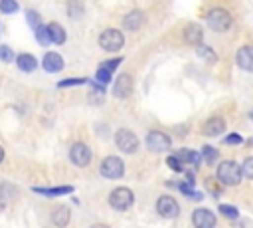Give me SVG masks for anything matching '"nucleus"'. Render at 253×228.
<instances>
[{
    "label": "nucleus",
    "mask_w": 253,
    "mask_h": 228,
    "mask_svg": "<svg viewBox=\"0 0 253 228\" xmlns=\"http://www.w3.org/2000/svg\"><path fill=\"white\" fill-rule=\"evenodd\" d=\"M196 54H198V57H202V59L208 61V63H215V61H217V54H215L210 46H206V44L196 46Z\"/></svg>",
    "instance_id": "4be33fe9"
},
{
    "label": "nucleus",
    "mask_w": 253,
    "mask_h": 228,
    "mask_svg": "<svg viewBox=\"0 0 253 228\" xmlns=\"http://www.w3.org/2000/svg\"><path fill=\"white\" fill-rule=\"evenodd\" d=\"M111 75H113V71H111V69H107L105 65H99V67H97V71H95V81H99V83L107 85V83L111 81Z\"/></svg>",
    "instance_id": "393cba45"
},
{
    "label": "nucleus",
    "mask_w": 253,
    "mask_h": 228,
    "mask_svg": "<svg viewBox=\"0 0 253 228\" xmlns=\"http://www.w3.org/2000/svg\"><path fill=\"white\" fill-rule=\"evenodd\" d=\"M89 228H109L107 224H93V226H89Z\"/></svg>",
    "instance_id": "c9c22d12"
},
{
    "label": "nucleus",
    "mask_w": 253,
    "mask_h": 228,
    "mask_svg": "<svg viewBox=\"0 0 253 228\" xmlns=\"http://www.w3.org/2000/svg\"><path fill=\"white\" fill-rule=\"evenodd\" d=\"M2 161H4V149L0 147V163H2Z\"/></svg>",
    "instance_id": "e433bc0d"
},
{
    "label": "nucleus",
    "mask_w": 253,
    "mask_h": 228,
    "mask_svg": "<svg viewBox=\"0 0 253 228\" xmlns=\"http://www.w3.org/2000/svg\"><path fill=\"white\" fill-rule=\"evenodd\" d=\"M217 180L225 186H235L239 184L243 172H241V167L235 163V161H221L217 165Z\"/></svg>",
    "instance_id": "f257e3e1"
},
{
    "label": "nucleus",
    "mask_w": 253,
    "mask_h": 228,
    "mask_svg": "<svg viewBox=\"0 0 253 228\" xmlns=\"http://www.w3.org/2000/svg\"><path fill=\"white\" fill-rule=\"evenodd\" d=\"M20 10V4L16 0H0V12L2 14H16Z\"/></svg>",
    "instance_id": "a878e982"
},
{
    "label": "nucleus",
    "mask_w": 253,
    "mask_h": 228,
    "mask_svg": "<svg viewBox=\"0 0 253 228\" xmlns=\"http://www.w3.org/2000/svg\"><path fill=\"white\" fill-rule=\"evenodd\" d=\"M99 46L101 50L105 52H119L123 46H125V36L121 30H115V28H107L101 32L99 36Z\"/></svg>",
    "instance_id": "7ed1b4c3"
},
{
    "label": "nucleus",
    "mask_w": 253,
    "mask_h": 228,
    "mask_svg": "<svg viewBox=\"0 0 253 228\" xmlns=\"http://www.w3.org/2000/svg\"><path fill=\"white\" fill-rule=\"evenodd\" d=\"M32 190L38 192V194H43V196H63V194H71V192H73V186H71V184L47 186V188H43V186H34Z\"/></svg>",
    "instance_id": "a211bd4d"
},
{
    "label": "nucleus",
    "mask_w": 253,
    "mask_h": 228,
    "mask_svg": "<svg viewBox=\"0 0 253 228\" xmlns=\"http://www.w3.org/2000/svg\"><path fill=\"white\" fill-rule=\"evenodd\" d=\"M142 24H144V12L138 10V8L130 10V12L123 18V28L128 30V32H136V30H140Z\"/></svg>",
    "instance_id": "f8f14e48"
},
{
    "label": "nucleus",
    "mask_w": 253,
    "mask_h": 228,
    "mask_svg": "<svg viewBox=\"0 0 253 228\" xmlns=\"http://www.w3.org/2000/svg\"><path fill=\"white\" fill-rule=\"evenodd\" d=\"M132 202H134V194H132V190L126 188V186H119V188H115V190L109 194V204H111L115 210H119V212L128 210V208L132 206Z\"/></svg>",
    "instance_id": "20e7f679"
},
{
    "label": "nucleus",
    "mask_w": 253,
    "mask_h": 228,
    "mask_svg": "<svg viewBox=\"0 0 253 228\" xmlns=\"http://www.w3.org/2000/svg\"><path fill=\"white\" fill-rule=\"evenodd\" d=\"M14 59H16V54H14V50H12L10 46L2 44V46H0V61H4V63H12Z\"/></svg>",
    "instance_id": "cd10ccee"
},
{
    "label": "nucleus",
    "mask_w": 253,
    "mask_h": 228,
    "mask_svg": "<svg viewBox=\"0 0 253 228\" xmlns=\"http://www.w3.org/2000/svg\"><path fill=\"white\" fill-rule=\"evenodd\" d=\"M16 65H18V69L20 71H24V73H32V71H36V67H38V59H36V56H32V54H20V56H16Z\"/></svg>",
    "instance_id": "f3484780"
},
{
    "label": "nucleus",
    "mask_w": 253,
    "mask_h": 228,
    "mask_svg": "<svg viewBox=\"0 0 253 228\" xmlns=\"http://www.w3.org/2000/svg\"><path fill=\"white\" fill-rule=\"evenodd\" d=\"M26 20H28V26L34 30V28H38L40 24H42V18H40V12H36V10H26Z\"/></svg>",
    "instance_id": "c85d7f7f"
},
{
    "label": "nucleus",
    "mask_w": 253,
    "mask_h": 228,
    "mask_svg": "<svg viewBox=\"0 0 253 228\" xmlns=\"http://www.w3.org/2000/svg\"><path fill=\"white\" fill-rule=\"evenodd\" d=\"M4 208H6V200H4V198H2V196H0V212H2V210H4Z\"/></svg>",
    "instance_id": "f704fd0d"
},
{
    "label": "nucleus",
    "mask_w": 253,
    "mask_h": 228,
    "mask_svg": "<svg viewBox=\"0 0 253 228\" xmlns=\"http://www.w3.org/2000/svg\"><path fill=\"white\" fill-rule=\"evenodd\" d=\"M223 143H225V145H241V143H243V137H241L239 133H231V135H227V137L223 139Z\"/></svg>",
    "instance_id": "72a5a7b5"
},
{
    "label": "nucleus",
    "mask_w": 253,
    "mask_h": 228,
    "mask_svg": "<svg viewBox=\"0 0 253 228\" xmlns=\"http://www.w3.org/2000/svg\"><path fill=\"white\" fill-rule=\"evenodd\" d=\"M34 36H36V40H38V44H40V46H49V44H51V40H49V32H47V26H43V24H40L38 28H34Z\"/></svg>",
    "instance_id": "5701e85b"
},
{
    "label": "nucleus",
    "mask_w": 253,
    "mask_h": 228,
    "mask_svg": "<svg viewBox=\"0 0 253 228\" xmlns=\"http://www.w3.org/2000/svg\"><path fill=\"white\" fill-rule=\"evenodd\" d=\"M223 131H225V121H223L221 117H211V119H208L206 125H204V133H206L208 137H217V135H221Z\"/></svg>",
    "instance_id": "aec40b11"
},
{
    "label": "nucleus",
    "mask_w": 253,
    "mask_h": 228,
    "mask_svg": "<svg viewBox=\"0 0 253 228\" xmlns=\"http://www.w3.org/2000/svg\"><path fill=\"white\" fill-rule=\"evenodd\" d=\"M47 32H49V40H51V44H55V46H63V44H65L67 34H65V30H63L61 24H57V22H49V24H47Z\"/></svg>",
    "instance_id": "6ab92c4d"
},
{
    "label": "nucleus",
    "mask_w": 253,
    "mask_h": 228,
    "mask_svg": "<svg viewBox=\"0 0 253 228\" xmlns=\"http://www.w3.org/2000/svg\"><path fill=\"white\" fill-rule=\"evenodd\" d=\"M241 172H243L245 178L253 180V157H247V159L243 161V165H241Z\"/></svg>",
    "instance_id": "2f4dec72"
},
{
    "label": "nucleus",
    "mask_w": 253,
    "mask_h": 228,
    "mask_svg": "<svg viewBox=\"0 0 253 228\" xmlns=\"http://www.w3.org/2000/svg\"><path fill=\"white\" fill-rule=\"evenodd\" d=\"M176 157L180 159L182 165H188V167H192V169H198V167H200V159H202V155H198V153L192 151V149H182V151L176 153Z\"/></svg>",
    "instance_id": "412c9836"
},
{
    "label": "nucleus",
    "mask_w": 253,
    "mask_h": 228,
    "mask_svg": "<svg viewBox=\"0 0 253 228\" xmlns=\"http://www.w3.org/2000/svg\"><path fill=\"white\" fill-rule=\"evenodd\" d=\"M69 218H71V210L67 206H63V204H59V206H55L51 210V222L57 228H65L69 224Z\"/></svg>",
    "instance_id": "dca6fc26"
},
{
    "label": "nucleus",
    "mask_w": 253,
    "mask_h": 228,
    "mask_svg": "<svg viewBox=\"0 0 253 228\" xmlns=\"http://www.w3.org/2000/svg\"><path fill=\"white\" fill-rule=\"evenodd\" d=\"M251 117H253V113H251Z\"/></svg>",
    "instance_id": "4c0bfd02"
},
{
    "label": "nucleus",
    "mask_w": 253,
    "mask_h": 228,
    "mask_svg": "<svg viewBox=\"0 0 253 228\" xmlns=\"http://www.w3.org/2000/svg\"><path fill=\"white\" fill-rule=\"evenodd\" d=\"M85 83H89V79H85V77H73V79H61L57 83V87H75V85H85Z\"/></svg>",
    "instance_id": "c756f323"
},
{
    "label": "nucleus",
    "mask_w": 253,
    "mask_h": 228,
    "mask_svg": "<svg viewBox=\"0 0 253 228\" xmlns=\"http://www.w3.org/2000/svg\"><path fill=\"white\" fill-rule=\"evenodd\" d=\"M166 165H168L174 172H182V171H184V165L180 163V159H178L176 155H174V157H168V159H166Z\"/></svg>",
    "instance_id": "473e14b6"
},
{
    "label": "nucleus",
    "mask_w": 253,
    "mask_h": 228,
    "mask_svg": "<svg viewBox=\"0 0 253 228\" xmlns=\"http://www.w3.org/2000/svg\"><path fill=\"white\" fill-rule=\"evenodd\" d=\"M99 172H101L105 178L117 180V178H121V176L125 174V163H123L119 157H115V155H111V157H105V159L101 161Z\"/></svg>",
    "instance_id": "39448f33"
},
{
    "label": "nucleus",
    "mask_w": 253,
    "mask_h": 228,
    "mask_svg": "<svg viewBox=\"0 0 253 228\" xmlns=\"http://www.w3.org/2000/svg\"><path fill=\"white\" fill-rule=\"evenodd\" d=\"M83 14V4L79 0H69L67 2V16L69 18H79Z\"/></svg>",
    "instance_id": "b1692460"
},
{
    "label": "nucleus",
    "mask_w": 253,
    "mask_h": 228,
    "mask_svg": "<svg viewBox=\"0 0 253 228\" xmlns=\"http://www.w3.org/2000/svg\"><path fill=\"white\" fill-rule=\"evenodd\" d=\"M204 20H206V24L213 32H227L231 28V24H233V18H231V14L225 8H211V10H208Z\"/></svg>",
    "instance_id": "f03ea898"
},
{
    "label": "nucleus",
    "mask_w": 253,
    "mask_h": 228,
    "mask_svg": "<svg viewBox=\"0 0 253 228\" xmlns=\"http://www.w3.org/2000/svg\"><path fill=\"white\" fill-rule=\"evenodd\" d=\"M63 65H65L63 57H61L59 54H55V52H47V54L42 57V67H43L47 73H57V71L63 69Z\"/></svg>",
    "instance_id": "ddd939ff"
},
{
    "label": "nucleus",
    "mask_w": 253,
    "mask_h": 228,
    "mask_svg": "<svg viewBox=\"0 0 253 228\" xmlns=\"http://www.w3.org/2000/svg\"><path fill=\"white\" fill-rule=\"evenodd\" d=\"M192 224L196 228H215V216L208 208H196L192 212Z\"/></svg>",
    "instance_id": "9d476101"
},
{
    "label": "nucleus",
    "mask_w": 253,
    "mask_h": 228,
    "mask_svg": "<svg viewBox=\"0 0 253 228\" xmlns=\"http://www.w3.org/2000/svg\"><path fill=\"white\" fill-rule=\"evenodd\" d=\"M204 40V30L200 28V24L196 22H190L186 28H184V42L188 46H200Z\"/></svg>",
    "instance_id": "2eb2a0df"
},
{
    "label": "nucleus",
    "mask_w": 253,
    "mask_h": 228,
    "mask_svg": "<svg viewBox=\"0 0 253 228\" xmlns=\"http://www.w3.org/2000/svg\"><path fill=\"white\" fill-rule=\"evenodd\" d=\"M235 63L245 71H253V46H241L235 54Z\"/></svg>",
    "instance_id": "4468645a"
},
{
    "label": "nucleus",
    "mask_w": 253,
    "mask_h": 228,
    "mask_svg": "<svg viewBox=\"0 0 253 228\" xmlns=\"http://www.w3.org/2000/svg\"><path fill=\"white\" fill-rule=\"evenodd\" d=\"M115 145L119 147V151H123L126 155H132V153H136L140 143H138V137L130 129H119L115 133Z\"/></svg>",
    "instance_id": "423d86ee"
},
{
    "label": "nucleus",
    "mask_w": 253,
    "mask_h": 228,
    "mask_svg": "<svg viewBox=\"0 0 253 228\" xmlns=\"http://www.w3.org/2000/svg\"><path fill=\"white\" fill-rule=\"evenodd\" d=\"M202 159H204L208 165H211V163L217 161V151H215L213 147H210V145H204V147H202Z\"/></svg>",
    "instance_id": "bb28decb"
},
{
    "label": "nucleus",
    "mask_w": 253,
    "mask_h": 228,
    "mask_svg": "<svg viewBox=\"0 0 253 228\" xmlns=\"http://www.w3.org/2000/svg\"><path fill=\"white\" fill-rule=\"evenodd\" d=\"M144 141H146L148 151H152V153H164L172 147V139L162 131H148Z\"/></svg>",
    "instance_id": "0eeeda50"
},
{
    "label": "nucleus",
    "mask_w": 253,
    "mask_h": 228,
    "mask_svg": "<svg viewBox=\"0 0 253 228\" xmlns=\"http://www.w3.org/2000/svg\"><path fill=\"white\" fill-rule=\"evenodd\" d=\"M219 212H221V216H225V218H229V220H235V218L239 216L237 208H235V206H229V204H219Z\"/></svg>",
    "instance_id": "7c9ffc66"
},
{
    "label": "nucleus",
    "mask_w": 253,
    "mask_h": 228,
    "mask_svg": "<svg viewBox=\"0 0 253 228\" xmlns=\"http://www.w3.org/2000/svg\"><path fill=\"white\" fill-rule=\"evenodd\" d=\"M156 210H158V214H160L162 218H168V220H172V218H176V216L180 214L178 200H176L174 196H168V194L158 196V200H156Z\"/></svg>",
    "instance_id": "6e6552de"
},
{
    "label": "nucleus",
    "mask_w": 253,
    "mask_h": 228,
    "mask_svg": "<svg viewBox=\"0 0 253 228\" xmlns=\"http://www.w3.org/2000/svg\"><path fill=\"white\" fill-rule=\"evenodd\" d=\"M132 91V77L128 73H121L117 79H115V85H113V95L119 97V99H126Z\"/></svg>",
    "instance_id": "9b49d317"
},
{
    "label": "nucleus",
    "mask_w": 253,
    "mask_h": 228,
    "mask_svg": "<svg viewBox=\"0 0 253 228\" xmlns=\"http://www.w3.org/2000/svg\"><path fill=\"white\" fill-rule=\"evenodd\" d=\"M69 159L75 167H87L91 163V149L85 143H73L69 149Z\"/></svg>",
    "instance_id": "1a4fd4ad"
}]
</instances>
